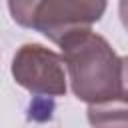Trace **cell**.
<instances>
[{"mask_svg":"<svg viewBox=\"0 0 128 128\" xmlns=\"http://www.w3.org/2000/svg\"><path fill=\"white\" fill-rule=\"evenodd\" d=\"M40 0H8V10L12 20L22 28H32L34 12L38 8Z\"/></svg>","mask_w":128,"mask_h":128,"instance_id":"cell-5","label":"cell"},{"mask_svg":"<svg viewBox=\"0 0 128 128\" xmlns=\"http://www.w3.org/2000/svg\"><path fill=\"white\" fill-rule=\"evenodd\" d=\"M118 10H120V20H122L124 28L128 30V0H120V6H118Z\"/></svg>","mask_w":128,"mask_h":128,"instance_id":"cell-7","label":"cell"},{"mask_svg":"<svg viewBox=\"0 0 128 128\" xmlns=\"http://www.w3.org/2000/svg\"><path fill=\"white\" fill-rule=\"evenodd\" d=\"M106 4V0H40L32 30L60 44L72 34L92 30V24L104 16Z\"/></svg>","mask_w":128,"mask_h":128,"instance_id":"cell-3","label":"cell"},{"mask_svg":"<svg viewBox=\"0 0 128 128\" xmlns=\"http://www.w3.org/2000/svg\"><path fill=\"white\" fill-rule=\"evenodd\" d=\"M10 72L14 82L34 96L58 98L66 94L64 58L42 44H22L12 58Z\"/></svg>","mask_w":128,"mask_h":128,"instance_id":"cell-2","label":"cell"},{"mask_svg":"<svg viewBox=\"0 0 128 128\" xmlns=\"http://www.w3.org/2000/svg\"><path fill=\"white\" fill-rule=\"evenodd\" d=\"M86 116L92 128H128V104L122 100L88 104Z\"/></svg>","mask_w":128,"mask_h":128,"instance_id":"cell-4","label":"cell"},{"mask_svg":"<svg viewBox=\"0 0 128 128\" xmlns=\"http://www.w3.org/2000/svg\"><path fill=\"white\" fill-rule=\"evenodd\" d=\"M118 98L128 104V54L120 58V94Z\"/></svg>","mask_w":128,"mask_h":128,"instance_id":"cell-6","label":"cell"},{"mask_svg":"<svg viewBox=\"0 0 128 128\" xmlns=\"http://www.w3.org/2000/svg\"><path fill=\"white\" fill-rule=\"evenodd\" d=\"M72 92L86 104L120 100V56L110 42L92 32H78L60 44Z\"/></svg>","mask_w":128,"mask_h":128,"instance_id":"cell-1","label":"cell"}]
</instances>
